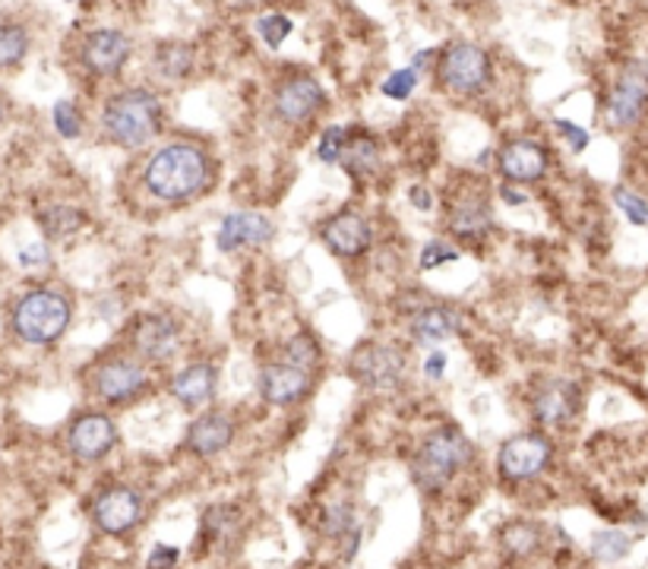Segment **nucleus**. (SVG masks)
Listing matches in <instances>:
<instances>
[{"mask_svg": "<svg viewBox=\"0 0 648 569\" xmlns=\"http://www.w3.org/2000/svg\"><path fill=\"white\" fill-rule=\"evenodd\" d=\"M614 203H617V209H621L623 216L629 225H648V200H643L639 193H633V190L617 187L614 190Z\"/></svg>", "mask_w": 648, "mask_h": 569, "instance_id": "7c9ffc66", "label": "nucleus"}, {"mask_svg": "<svg viewBox=\"0 0 648 569\" xmlns=\"http://www.w3.org/2000/svg\"><path fill=\"white\" fill-rule=\"evenodd\" d=\"M354 528V510L349 503H339L332 510H326L323 519V532L329 538H349Z\"/></svg>", "mask_w": 648, "mask_h": 569, "instance_id": "2f4dec72", "label": "nucleus"}, {"mask_svg": "<svg viewBox=\"0 0 648 569\" xmlns=\"http://www.w3.org/2000/svg\"><path fill=\"white\" fill-rule=\"evenodd\" d=\"M323 241L336 257H361L371 247V225L357 213H339L323 225Z\"/></svg>", "mask_w": 648, "mask_h": 569, "instance_id": "f3484780", "label": "nucleus"}, {"mask_svg": "<svg viewBox=\"0 0 648 569\" xmlns=\"http://www.w3.org/2000/svg\"><path fill=\"white\" fill-rule=\"evenodd\" d=\"M459 332V314L450 307H421L411 317V335L421 345H440Z\"/></svg>", "mask_w": 648, "mask_h": 569, "instance_id": "412c9836", "label": "nucleus"}, {"mask_svg": "<svg viewBox=\"0 0 648 569\" xmlns=\"http://www.w3.org/2000/svg\"><path fill=\"white\" fill-rule=\"evenodd\" d=\"M554 127H557V130H560V136L567 139L572 152H582V149L589 146V130H586V127H579V124H569V121H554Z\"/></svg>", "mask_w": 648, "mask_h": 569, "instance_id": "4c0bfd02", "label": "nucleus"}, {"mask_svg": "<svg viewBox=\"0 0 648 569\" xmlns=\"http://www.w3.org/2000/svg\"><path fill=\"white\" fill-rule=\"evenodd\" d=\"M55 127L60 136H67V139H77L82 130L80 111L73 109L70 102H57L55 105Z\"/></svg>", "mask_w": 648, "mask_h": 569, "instance_id": "c9c22d12", "label": "nucleus"}, {"mask_svg": "<svg viewBox=\"0 0 648 569\" xmlns=\"http://www.w3.org/2000/svg\"><path fill=\"white\" fill-rule=\"evenodd\" d=\"M503 550H507L510 557H519V560L538 554L541 528L538 525H528V522H513V525H507V532H503Z\"/></svg>", "mask_w": 648, "mask_h": 569, "instance_id": "393cba45", "label": "nucleus"}, {"mask_svg": "<svg viewBox=\"0 0 648 569\" xmlns=\"http://www.w3.org/2000/svg\"><path fill=\"white\" fill-rule=\"evenodd\" d=\"M326 105V92L320 82L307 80V77H295L285 80L275 89V114L285 124H304L310 121L317 111Z\"/></svg>", "mask_w": 648, "mask_h": 569, "instance_id": "4468645a", "label": "nucleus"}, {"mask_svg": "<svg viewBox=\"0 0 648 569\" xmlns=\"http://www.w3.org/2000/svg\"><path fill=\"white\" fill-rule=\"evenodd\" d=\"M411 203H414V209H421V213H428L433 206V196H431V190L428 187H411Z\"/></svg>", "mask_w": 648, "mask_h": 569, "instance_id": "79ce46f5", "label": "nucleus"}, {"mask_svg": "<svg viewBox=\"0 0 648 569\" xmlns=\"http://www.w3.org/2000/svg\"><path fill=\"white\" fill-rule=\"evenodd\" d=\"M70 300L57 292H32L13 310V329L29 345H52L70 326Z\"/></svg>", "mask_w": 648, "mask_h": 569, "instance_id": "20e7f679", "label": "nucleus"}, {"mask_svg": "<svg viewBox=\"0 0 648 569\" xmlns=\"http://www.w3.org/2000/svg\"><path fill=\"white\" fill-rule=\"evenodd\" d=\"M130 57V42L124 32L117 29H99L86 38L82 45V60L92 73H102V77H111L117 73Z\"/></svg>", "mask_w": 648, "mask_h": 569, "instance_id": "2eb2a0df", "label": "nucleus"}, {"mask_svg": "<svg viewBox=\"0 0 648 569\" xmlns=\"http://www.w3.org/2000/svg\"><path fill=\"white\" fill-rule=\"evenodd\" d=\"M178 547H168V544H156L152 554L146 557V569H174L178 567Z\"/></svg>", "mask_w": 648, "mask_h": 569, "instance_id": "58836bf2", "label": "nucleus"}, {"mask_svg": "<svg viewBox=\"0 0 648 569\" xmlns=\"http://www.w3.org/2000/svg\"><path fill=\"white\" fill-rule=\"evenodd\" d=\"M114 443H117V428L105 414H82L67 434V446L80 462L105 459L114 449Z\"/></svg>", "mask_w": 648, "mask_h": 569, "instance_id": "ddd939ff", "label": "nucleus"}, {"mask_svg": "<svg viewBox=\"0 0 648 569\" xmlns=\"http://www.w3.org/2000/svg\"><path fill=\"white\" fill-rule=\"evenodd\" d=\"M3 114H7V105H3V99H0V124H3Z\"/></svg>", "mask_w": 648, "mask_h": 569, "instance_id": "c03bdc74", "label": "nucleus"}, {"mask_svg": "<svg viewBox=\"0 0 648 569\" xmlns=\"http://www.w3.org/2000/svg\"><path fill=\"white\" fill-rule=\"evenodd\" d=\"M490 80V60L471 42H456L440 57V82L456 92H481Z\"/></svg>", "mask_w": 648, "mask_h": 569, "instance_id": "423d86ee", "label": "nucleus"}, {"mask_svg": "<svg viewBox=\"0 0 648 569\" xmlns=\"http://www.w3.org/2000/svg\"><path fill=\"white\" fill-rule=\"evenodd\" d=\"M414 86H418V70H414V67H406V70L389 73V80L383 82V95L393 99V102H406L408 95L414 92Z\"/></svg>", "mask_w": 648, "mask_h": 569, "instance_id": "473e14b6", "label": "nucleus"}, {"mask_svg": "<svg viewBox=\"0 0 648 569\" xmlns=\"http://www.w3.org/2000/svg\"><path fill=\"white\" fill-rule=\"evenodd\" d=\"M29 52V35L23 26H0V67L20 64Z\"/></svg>", "mask_w": 648, "mask_h": 569, "instance_id": "c85d7f7f", "label": "nucleus"}, {"mask_svg": "<svg viewBox=\"0 0 648 569\" xmlns=\"http://www.w3.org/2000/svg\"><path fill=\"white\" fill-rule=\"evenodd\" d=\"M443 371H446V354L443 352H431L428 354V361H424V374L431 379L443 377Z\"/></svg>", "mask_w": 648, "mask_h": 569, "instance_id": "a19ab883", "label": "nucleus"}, {"mask_svg": "<svg viewBox=\"0 0 648 569\" xmlns=\"http://www.w3.org/2000/svg\"><path fill=\"white\" fill-rule=\"evenodd\" d=\"M292 20L288 16H282V13H272V16H263L260 23H257V32L263 35V42L270 45V48H282V42L292 35Z\"/></svg>", "mask_w": 648, "mask_h": 569, "instance_id": "72a5a7b5", "label": "nucleus"}, {"mask_svg": "<svg viewBox=\"0 0 648 569\" xmlns=\"http://www.w3.org/2000/svg\"><path fill=\"white\" fill-rule=\"evenodd\" d=\"M345 139H349V134L342 127H326V134L320 136V159L326 164L339 162L342 152H345Z\"/></svg>", "mask_w": 648, "mask_h": 569, "instance_id": "e433bc0d", "label": "nucleus"}, {"mask_svg": "<svg viewBox=\"0 0 648 569\" xmlns=\"http://www.w3.org/2000/svg\"><path fill=\"white\" fill-rule=\"evenodd\" d=\"M257 386H260V396L270 406H295L310 392L314 377H310L307 367H297V364H288V361H275V364H266L260 371Z\"/></svg>", "mask_w": 648, "mask_h": 569, "instance_id": "9b49d317", "label": "nucleus"}, {"mask_svg": "<svg viewBox=\"0 0 648 569\" xmlns=\"http://www.w3.org/2000/svg\"><path fill=\"white\" fill-rule=\"evenodd\" d=\"M450 228L459 238H485L487 231L493 228V216L487 203H462L456 206V213L450 216Z\"/></svg>", "mask_w": 648, "mask_h": 569, "instance_id": "b1692460", "label": "nucleus"}, {"mask_svg": "<svg viewBox=\"0 0 648 569\" xmlns=\"http://www.w3.org/2000/svg\"><path fill=\"white\" fill-rule=\"evenodd\" d=\"M629 550H633V538L626 532H621V528L598 532L592 538V557L598 564H617Z\"/></svg>", "mask_w": 648, "mask_h": 569, "instance_id": "a878e982", "label": "nucleus"}, {"mask_svg": "<svg viewBox=\"0 0 648 569\" xmlns=\"http://www.w3.org/2000/svg\"><path fill=\"white\" fill-rule=\"evenodd\" d=\"M550 456H554V446L544 436L522 434L503 443L497 456V468L507 481H532L550 465Z\"/></svg>", "mask_w": 648, "mask_h": 569, "instance_id": "0eeeda50", "label": "nucleus"}, {"mask_svg": "<svg viewBox=\"0 0 648 569\" xmlns=\"http://www.w3.org/2000/svg\"><path fill=\"white\" fill-rule=\"evenodd\" d=\"M497 164H500L503 178L528 184V181H538L541 174L547 171V152L532 139H513L500 149Z\"/></svg>", "mask_w": 648, "mask_h": 569, "instance_id": "6ab92c4d", "label": "nucleus"}, {"mask_svg": "<svg viewBox=\"0 0 648 569\" xmlns=\"http://www.w3.org/2000/svg\"><path fill=\"white\" fill-rule=\"evenodd\" d=\"M339 162L345 164V171L352 174V178H367V174H374L379 164V149H377V139L374 136H367L364 130H357L345 139V152H342V159Z\"/></svg>", "mask_w": 648, "mask_h": 569, "instance_id": "5701e85b", "label": "nucleus"}, {"mask_svg": "<svg viewBox=\"0 0 648 569\" xmlns=\"http://www.w3.org/2000/svg\"><path fill=\"white\" fill-rule=\"evenodd\" d=\"M456 263L459 260V250L453 244H446V241H431V244L421 250V270H436V266H443V263Z\"/></svg>", "mask_w": 648, "mask_h": 569, "instance_id": "f704fd0d", "label": "nucleus"}, {"mask_svg": "<svg viewBox=\"0 0 648 569\" xmlns=\"http://www.w3.org/2000/svg\"><path fill=\"white\" fill-rule=\"evenodd\" d=\"M282 361L297 364V367H307V371L317 367V361H320V345H317V339L307 335V332L292 335V339L285 342V349H282Z\"/></svg>", "mask_w": 648, "mask_h": 569, "instance_id": "bb28decb", "label": "nucleus"}, {"mask_svg": "<svg viewBox=\"0 0 648 569\" xmlns=\"http://www.w3.org/2000/svg\"><path fill=\"white\" fill-rule=\"evenodd\" d=\"M95 392L111 402V406H124V402H134L136 396L146 389V371H143V364H136L130 357H111L105 361L99 371H95Z\"/></svg>", "mask_w": 648, "mask_h": 569, "instance_id": "1a4fd4ad", "label": "nucleus"}, {"mask_svg": "<svg viewBox=\"0 0 648 569\" xmlns=\"http://www.w3.org/2000/svg\"><path fill=\"white\" fill-rule=\"evenodd\" d=\"M471 462V443L456 428L433 431L411 462V478L424 493L443 490Z\"/></svg>", "mask_w": 648, "mask_h": 569, "instance_id": "f03ea898", "label": "nucleus"}, {"mask_svg": "<svg viewBox=\"0 0 648 569\" xmlns=\"http://www.w3.org/2000/svg\"><path fill=\"white\" fill-rule=\"evenodd\" d=\"M231 440H235V424H231V418H225V414H218V411H209V414H203V418H196V421L190 424L187 449L193 456H200V459H209V456L225 453V449L231 446Z\"/></svg>", "mask_w": 648, "mask_h": 569, "instance_id": "a211bd4d", "label": "nucleus"}, {"mask_svg": "<svg viewBox=\"0 0 648 569\" xmlns=\"http://www.w3.org/2000/svg\"><path fill=\"white\" fill-rule=\"evenodd\" d=\"M500 193H503V200H507L510 206H522V203H528V196H525V193H515V190L510 187H503Z\"/></svg>", "mask_w": 648, "mask_h": 569, "instance_id": "37998d69", "label": "nucleus"}, {"mask_svg": "<svg viewBox=\"0 0 648 569\" xmlns=\"http://www.w3.org/2000/svg\"><path fill=\"white\" fill-rule=\"evenodd\" d=\"M156 64H159L162 77H168V80H181L190 67H193V48H190V45H164L162 52H159V57H156Z\"/></svg>", "mask_w": 648, "mask_h": 569, "instance_id": "cd10ccee", "label": "nucleus"}, {"mask_svg": "<svg viewBox=\"0 0 648 569\" xmlns=\"http://www.w3.org/2000/svg\"><path fill=\"white\" fill-rule=\"evenodd\" d=\"M349 374L367 389H393V386H399V379L406 377V354L393 349V345L367 342L352 354Z\"/></svg>", "mask_w": 648, "mask_h": 569, "instance_id": "39448f33", "label": "nucleus"}, {"mask_svg": "<svg viewBox=\"0 0 648 569\" xmlns=\"http://www.w3.org/2000/svg\"><path fill=\"white\" fill-rule=\"evenodd\" d=\"M134 342L143 357H168L178 345V326L168 317H146L136 326Z\"/></svg>", "mask_w": 648, "mask_h": 569, "instance_id": "4be33fe9", "label": "nucleus"}, {"mask_svg": "<svg viewBox=\"0 0 648 569\" xmlns=\"http://www.w3.org/2000/svg\"><path fill=\"white\" fill-rule=\"evenodd\" d=\"M20 263H23V266H42V263H48V250H45V244L26 247V250L20 253Z\"/></svg>", "mask_w": 648, "mask_h": 569, "instance_id": "ea45409f", "label": "nucleus"}, {"mask_svg": "<svg viewBox=\"0 0 648 569\" xmlns=\"http://www.w3.org/2000/svg\"><path fill=\"white\" fill-rule=\"evenodd\" d=\"M216 367L213 364H193L171 379V396L187 408L206 406L216 396Z\"/></svg>", "mask_w": 648, "mask_h": 569, "instance_id": "aec40b11", "label": "nucleus"}, {"mask_svg": "<svg viewBox=\"0 0 648 569\" xmlns=\"http://www.w3.org/2000/svg\"><path fill=\"white\" fill-rule=\"evenodd\" d=\"M139 519H143V500L136 490L124 485L102 490L92 503V522L105 535H127L130 528H136Z\"/></svg>", "mask_w": 648, "mask_h": 569, "instance_id": "6e6552de", "label": "nucleus"}, {"mask_svg": "<svg viewBox=\"0 0 648 569\" xmlns=\"http://www.w3.org/2000/svg\"><path fill=\"white\" fill-rule=\"evenodd\" d=\"M579 406H582V392H579L576 383H569V379H550V383H544L538 392H535L532 414H535V421L544 424V428H560V424H567V421H572L579 414Z\"/></svg>", "mask_w": 648, "mask_h": 569, "instance_id": "f8f14e48", "label": "nucleus"}, {"mask_svg": "<svg viewBox=\"0 0 648 569\" xmlns=\"http://www.w3.org/2000/svg\"><path fill=\"white\" fill-rule=\"evenodd\" d=\"M105 130L117 146L136 149L162 130V102L146 89H127L109 102Z\"/></svg>", "mask_w": 648, "mask_h": 569, "instance_id": "7ed1b4c3", "label": "nucleus"}, {"mask_svg": "<svg viewBox=\"0 0 648 569\" xmlns=\"http://www.w3.org/2000/svg\"><path fill=\"white\" fill-rule=\"evenodd\" d=\"M42 228H45V235H52V238H64V235H70V231H77L82 225V216L77 209H70V206H52V209H45L42 216Z\"/></svg>", "mask_w": 648, "mask_h": 569, "instance_id": "c756f323", "label": "nucleus"}, {"mask_svg": "<svg viewBox=\"0 0 648 569\" xmlns=\"http://www.w3.org/2000/svg\"><path fill=\"white\" fill-rule=\"evenodd\" d=\"M275 238V225L260 213H231L218 228V250L231 253L241 247H263Z\"/></svg>", "mask_w": 648, "mask_h": 569, "instance_id": "dca6fc26", "label": "nucleus"}, {"mask_svg": "<svg viewBox=\"0 0 648 569\" xmlns=\"http://www.w3.org/2000/svg\"><path fill=\"white\" fill-rule=\"evenodd\" d=\"M206 178H209V162H206L203 149H196L190 143H171V146L159 149L152 156V162L146 164V187L164 203H178V200L193 196L206 184Z\"/></svg>", "mask_w": 648, "mask_h": 569, "instance_id": "f257e3e1", "label": "nucleus"}, {"mask_svg": "<svg viewBox=\"0 0 648 569\" xmlns=\"http://www.w3.org/2000/svg\"><path fill=\"white\" fill-rule=\"evenodd\" d=\"M648 109V64H636L607 99V117L614 127H636Z\"/></svg>", "mask_w": 648, "mask_h": 569, "instance_id": "9d476101", "label": "nucleus"}]
</instances>
